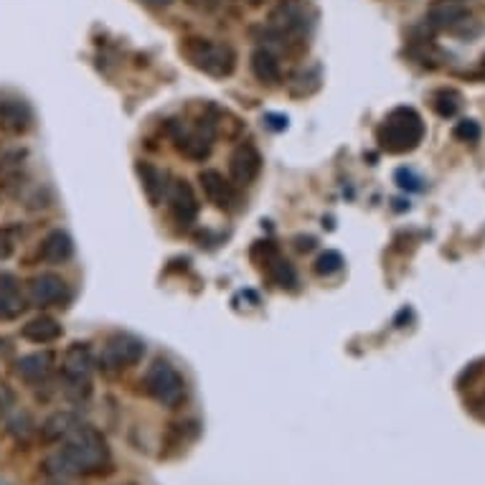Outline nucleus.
<instances>
[{"instance_id": "nucleus-1", "label": "nucleus", "mask_w": 485, "mask_h": 485, "mask_svg": "<svg viewBox=\"0 0 485 485\" xmlns=\"http://www.w3.org/2000/svg\"><path fill=\"white\" fill-rule=\"evenodd\" d=\"M110 463L113 453L105 435L89 424H79L62 442V447L41 463V468L54 481H64L79 475H99L102 470L110 468Z\"/></svg>"}, {"instance_id": "nucleus-2", "label": "nucleus", "mask_w": 485, "mask_h": 485, "mask_svg": "<svg viewBox=\"0 0 485 485\" xmlns=\"http://www.w3.org/2000/svg\"><path fill=\"white\" fill-rule=\"evenodd\" d=\"M180 54L196 66L198 71L216 77V79H224L231 77L234 69H237V54L229 44L222 41H213V38H201V36H191V38H183L180 44Z\"/></svg>"}, {"instance_id": "nucleus-3", "label": "nucleus", "mask_w": 485, "mask_h": 485, "mask_svg": "<svg viewBox=\"0 0 485 485\" xmlns=\"http://www.w3.org/2000/svg\"><path fill=\"white\" fill-rule=\"evenodd\" d=\"M424 138V122L412 107H397L376 130V140L387 153H409Z\"/></svg>"}, {"instance_id": "nucleus-4", "label": "nucleus", "mask_w": 485, "mask_h": 485, "mask_svg": "<svg viewBox=\"0 0 485 485\" xmlns=\"http://www.w3.org/2000/svg\"><path fill=\"white\" fill-rule=\"evenodd\" d=\"M92 366L95 356L89 343H71L62 364V391L71 405H84L92 397Z\"/></svg>"}, {"instance_id": "nucleus-5", "label": "nucleus", "mask_w": 485, "mask_h": 485, "mask_svg": "<svg viewBox=\"0 0 485 485\" xmlns=\"http://www.w3.org/2000/svg\"><path fill=\"white\" fill-rule=\"evenodd\" d=\"M143 389L153 402H158L165 409H179L188 391L183 373L168 358H155L147 366L146 376H143Z\"/></svg>"}, {"instance_id": "nucleus-6", "label": "nucleus", "mask_w": 485, "mask_h": 485, "mask_svg": "<svg viewBox=\"0 0 485 485\" xmlns=\"http://www.w3.org/2000/svg\"><path fill=\"white\" fill-rule=\"evenodd\" d=\"M23 292H26L29 307H36V310L64 307L71 297L69 282L59 272H36L23 282Z\"/></svg>"}, {"instance_id": "nucleus-7", "label": "nucleus", "mask_w": 485, "mask_h": 485, "mask_svg": "<svg viewBox=\"0 0 485 485\" xmlns=\"http://www.w3.org/2000/svg\"><path fill=\"white\" fill-rule=\"evenodd\" d=\"M146 356V343L130 333H114L107 339L102 354H99V369L105 372H122L135 364H140Z\"/></svg>"}, {"instance_id": "nucleus-8", "label": "nucleus", "mask_w": 485, "mask_h": 485, "mask_svg": "<svg viewBox=\"0 0 485 485\" xmlns=\"http://www.w3.org/2000/svg\"><path fill=\"white\" fill-rule=\"evenodd\" d=\"M29 310L23 282L11 272L0 270V323H13Z\"/></svg>"}, {"instance_id": "nucleus-9", "label": "nucleus", "mask_w": 485, "mask_h": 485, "mask_svg": "<svg viewBox=\"0 0 485 485\" xmlns=\"http://www.w3.org/2000/svg\"><path fill=\"white\" fill-rule=\"evenodd\" d=\"M165 198H168V206H171L173 219L179 222L180 227H191L198 219V201H196L194 188H191L188 180L176 179L173 183H168Z\"/></svg>"}, {"instance_id": "nucleus-10", "label": "nucleus", "mask_w": 485, "mask_h": 485, "mask_svg": "<svg viewBox=\"0 0 485 485\" xmlns=\"http://www.w3.org/2000/svg\"><path fill=\"white\" fill-rule=\"evenodd\" d=\"M31 128V105L16 95H0V130H5L11 135H26Z\"/></svg>"}, {"instance_id": "nucleus-11", "label": "nucleus", "mask_w": 485, "mask_h": 485, "mask_svg": "<svg viewBox=\"0 0 485 485\" xmlns=\"http://www.w3.org/2000/svg\"><path fill=\"white\" fill-rule=\"evenodd\" d=\"M51 372H54V356L49 351H33V354H26L13 361V373L29 387L46 384Z\"/></svg>"}, {"instance_id": "nucleus-12", "label": "nucleus", "mask_w": 485, "mask_h": 485, "mask_svg": "<svg viewBox=\"0 0 485 485\" xmlns=\"http://www.w3.org/2000/svg\"><path fill=\"white\" fill-rule=\"evenodd\" d=\"M198 183L204 188V196L209 198L213 206L224 211L239 209V194H237L234 183L224 180V176L219 171H201Z\"/></svg>"}, {"instance_id": "nucleus-13", "label": "nucleus", "mask_w": 485, "mask_h": 485, "mask_svg": "<svg viewBox=\"0 0 485 485\" xmlns=\"http://www.w3.org/2000/svg\"><path fill=\"white\" fill-rule=\"evenodd\" d=\"M262 171V155L252 146H239L229 158V176L234 186H249Z\"/></svg>"}, {"instance_id": "nucleus-14", "label": "nucleus", "mask_w": 485, "mask_h": 485, "mask_svg": "<svg viewBox=\"0 0 485 485\" xmlns=\"http://www.w3.org/2000/svg\"><path fill=\"white\" fill-rule=\"evenodd\" d=\"M64 336V328L56 318H51L46 313L41 315H33L26 323L21 325V339L29 340L33 346H49Z\"/></svg>"}, {"instance_id": "nucleus-15", "label": "nucleus", "mask_w": 485, "mask_h": 485, "mask_svg": "<svg viewBox=\"0 0 485 485\" xmlns=\"http://www.w3.org/2000/svg\"><path fill=\"white\" fill-rule=\"evenodd\" d=\"M74 257V242L64 229H51L38 242V259L44 264H66Z\"/></svg>"}, {"instance_id": "nucleus-16", "label": "nucleus", "mask_w": 485, "mask_h": 485, "mask_svg": "<svg viewBox=\"0 0 485 485\" xmlns=\"http://www.w3.org/2000/svg\"><path fill=\"white\" fill-rule=\"evenodd\" d=\"M79 424V417H77L74 412L62 409V412L49 414L46 420L38 424V437H41V442H46V445H56V442H64L66 437L71 435Z\"/></svg>"}, {"instance_id": "nucleus-17", "label": "nucleus", "mask_w": 485, "mask_h": 485, "mask_svg": "<svg viewBox=\"0 0 485 485\" xmlns=\"http://www.w3.org/2000/svg\"><path fill=\"white\" fill-rule=\"evenodd\" d=\"M171 138L176 143V150L183 153L186 158H194V161H204L211 153V135H201L194 132L186 125H171Z\"/></svg>"}, {"instance_id": "nucleus-18", "label": "nucleus", "mask_w": 485, "mask_h": 485, "mask_svg": "<svg viewBox=\"0 0 485 485\" xmlns=\"http://www.w3.org/2000/svg\"><path fill=\"white\" fill-rule=\"evenodd\" d=\"M249 69L255 74V79L262 81V84H277L282 79V66H280V59L270 49H255L252 56H249Z\"/></svg>"}, {"instance_id": "nucleus-19", "label": "nucleus", "mask_w": 485, "mask_h": 485, "mask_svg": "<svg viewBox=\"0 0 485 485\" xmlns=\"http://www.w3.org/2000/svg\"><path fill=\"white\" fill-rule=\"evenodd\" d=\"M468 16L470 13L463 8V3H437L435 8L430 11L427 21L435 29H453L457 23H465Z\"/></svg>"}, {"instance_id": "nucleus-20", "label": "nucleus", "mask_w": 485, "mask_h": 485, "mask_svg": "<svg viewBox=\"0 0 485 485\" xmlns=\"http://www.w3.org/2000/svg\"><path fill=\"white\" fill-rule=\"evenodd\" d=\"M5 430H8V435L16 439V445H29L33 437L38 435V424L31 417V412H26V409H18L11 414V420L5 424Z\"/></svg>"}, {"instance_id": "nucleus-21", "label": "nucleus", "mask_w": 485, "mask_h": 485, "mask_svg": "<svg viewBox=\"0 0 485 485\" xmlns=\"http://www.w3.org/2000/svg\"><path fill=\"white\" fill-rule=\"evenodd\" d=\"M194 437H196L194 422H176V424H171L165 437H163V447H168V450H165V457L180 453Z\"/></svg>"}, {"instance_id": "nucleus-22", "label": "nucleus", "mask_w": 485, "mask_h": 485, "mask_svg": "<svg viewBox=\"0 0 485 485\" xmlns=\"http://www.w3.org/2000/svg\"><path fill=\"white\" fill-rule=\"evenodd\" d=\"M138 176L143 180V188H146V194L150 196V201L158 204L163 196H165V191H168L165 176H163L155 165H150V163H138Z\"/></svg>"}, {"instance_id": "nucleus-23", "label": "nucleus", "mask_w": 485, "mask_h": 485, "mask_svg": "<svg viewBox=\"0 0 485 485\" xmlns=\"http://www.w3.org/2000/svg\"><path fill=\"white\" fill-rule=\"evenodd\" d=\"M432 107L439 117H453L463 107V97L455 89H439L432 95Z\"/></svg>"}, {"instance_id": "nucleus-24", "label": "nucleus", "mask_w": 485, "mask_h": 485, "mask_svg": "<svg viewBox=\"0 0 485 485\" xmlns=\"http://www.w3.org/2000/svg\"><path fill=\"white\" fill-rule=\"evenodd\" d=\"M340 267H343V257H340L339 252H325L321 257L315 259V275L328 277V275H336Z\"/></svg>"}, {"instance_id": "nucleus-25", "label": "nucleus", "mask_w": 485, "mask_h": 485, "mask_svg": "<svg viewBox=\"0 0 485 485\" xmlns=\"http://www.w3.org/2000/svg\"><path fill=\"white\" fill-rule=\"evenodd\" d=\"M453 135L457 140H463V143H478L481 140V125L475 122V120H460L457 125H455Z\"/></svg>"}, {"instance_id": "nucleus-26", "label": "nucleus", "mask_w": 485, "mask_h": 485, "mask_svg": "<svg viewBox=\"0 0 485 485\" xmlns=\"http://www.w3.org/2000/svg\"><path fill=\"white\" fill-rule=\"evenodd\" d=\"M23 158H26V150H5L3 155H0V176H8V173H16L21 171V165H23Z\"/></svg>"}, {"instance_id": "nucleus-27", "label": "nucleus", "mask_w": 485, "mask_h": 485, "mask_svg": "<svg viewBox=\"0 0 485 485\" xmlns=\"http://www.w3.org/2000/svg\"><path fill=\"white\" fill-rule=\"evenodd\" d=\"M11 406H16V391L8 384H0V412H8Z\"/></svg>"}, {"instance_id": "nucleus-28", "label": "nucleus", "mask_w": 485, "mask_h": 485, "mask_svg": "<svg viewBox=\"0 0 485 485\" xmlns=\"http://www.w3.org/2000/svg\"><path fill=\"white\" fill-rule=\"evenodd\" d=\"M11 255H13V237L5 229H0V259H8Z\"/></svg>"}, {"instance_id": "nucleus-29", "label": "nucleus", "mask_w": 485, "mask_h": 485, "mask_svg": "<svg viewBox=\"0 0 485 485\" xmlns=\"http://www.w3.org/2000/svg\"><path fill=\"white\" fill-rule=\"evenodd\" d=\"M186 3H188L191 8H196V11H206V13L216 11V8L222 5V0H186Z\"/></svg>"}, {"instance_id": "nucleus-30", "label": "nucleus", "mask_w": 485, "mask_h": 485, "mask_svg": "<svg viewBox=\"0 0 485 485\" xmlns=\"http://www.w3.org/2000/svg\"><path fill=\"white\" fill-rule=\"evenodd\" d=\"M13 351H16L13 340H8V339H3V336H0V358L13 356Z\"/></svg>"}, {"instance_id": "nucleus-31", "label": "nucleus", "mask_w": 485, "mask_h": 485, "mask_svg": "<svg viewBox=\"0 0 485 485\" xmlns=\"http://www.w3.org/2000/svg\"><path fill=\"white\" fill-rule=\"evenodd\" d=\"M140 3H146V5H153V8H168L173 0H140Z\"/></svg>"}, {"instance_id": "nucleus-32", "label": "nucleus", "mask_w": 485, "mask_h": 485, "mask_svg": "<svg viewBox=\"0 0 485 485\" xmlns=\"http://www.w3.org/2000/svg\"><path fill=\"white\" fill-rule=\"evenodd\" d=\"M437 3H465V0H437Z\"/></svg>"}, {"instance_id": "nucleus-33", "label": "nucleus", "mask_w": 485, "mask_h": 485, "mask_svg": "<svg viewBox=\"0 0 485 485\" xmlns=\"http://www.w3.org/2000/svg\"><path fill=\"white\" fill-rule=\"evenodd\" d=\"M46 485H66L64 481H51V483H46Z\"/></svg>"}, {"instance_id": "nucleus-34", "label": "nucleus", "mask_w": 485, "mask_h": 485, "mask_svg": "<svg viewBox=\"0 0 485 485\" xmlns=\"http://www.w3.org/2000/svg\"><path fill=\"white\" fill-rule=\"evenodd\" d=\"M483 405H485V397H483ZM483 417H485V414H483Z\"/></svg>"}, {"instance_id": "nucleus-35", "label": "nucleus", "mask_w": 485, "mask_h": 485, "mask_svg": "<svg viewBox=\"0 0 485 485\" xmlns=\"http://www.w3.org/2000/svg\"><path fill=\"white\" fill-rule=\"evenodd\" d=\"M483 66H485V56H483Z\"/></svg>"}]
</instances>
